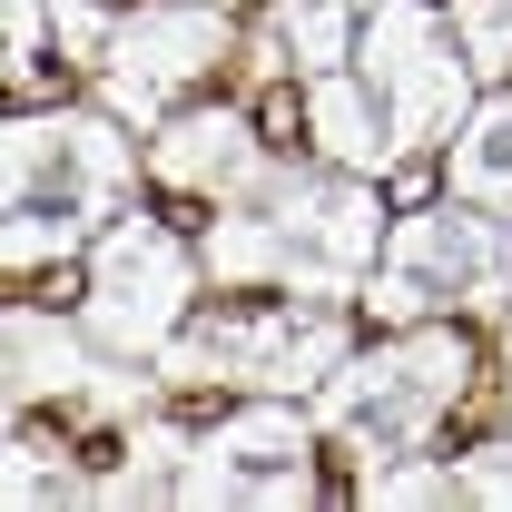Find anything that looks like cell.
Returning a JSON list of instances; mask_svg holds the SVG:
<instances>
[{"mask_svg":"<svg viewBox=\"0 0 512 512\" xmlns=\"http://www.w3.org/2000/svg\"><path fill=\"white\" fill-rule=\"evenodd\" d=\"M10 503H20V512H40V503H99V453H79L69 434L50 444V434L20 424V434H10Z\"/></svg>","mask_w":512,"mask_h":512,"instance_id":"cell-14","label":"cell"},{"mask_svg":"<svg viewBox=\"0 0 512 512\" xmlns=\"http://www.w3.org/2000/svg\"><path fill=\"white\" fill-rule=\"evenodd\" d=\"M227 50H237L227 0H128L109 50L89 60V79H99V109H119L128 128H158V119H178V99Z\"/></svg>","mask_w":512,"mask_h":512,"instance_id":"cell-9","label":"cell"},{"mask_svg":"<svg viewBox=\"0 0 512 512\" xmlns=\"http://www.w3.org/2000/svg\"><path fill=\"white\" fill-rule=\"evenodd\" d=\"M197 266L188 237L168 227V217H119L99 247H89V296H79V316L89 335L119 355V365H158L168 345H178V325L197 316Z\"/></svg>","mask_w":512,"mask_h":512,"instance_id":"cell-7","label":"cell"},{"mask_svg":"<svg viewBox=\"0 0 512 512\" xmlns=\"http://www.w3.org/2000/svg\"><path fill=\"white\" fill-rule=\"evenodd\" d=\"M375 10H384V0H276V20H266V69L325 79V69L365 40Z\"/></svg>","mask_w":512,"mask_h":512,"instance_id":"cell-12","label":"cell"},{"mask_svg":"<svg viewBox=\"0 0 512 512\" xmlns=\"http://www.w3.org/2000/svg\"><path fill=\"white\" fill-rule=\"evenodd\" d=\"M473 50L453 30V10H424V0H384L365 20V40L345 60L306 79V138L316 158L355 168V178H394L414 168L434 138L473 119Z\"/></svg>","mask_w":512,"mask_h":512,"instance_id":"cell-1","label":"cell"},{"mask_svg":"<svg viewBox=\"0 0 512 512\" xmlns=\"http://www.w3.org/2000/svg\"><path fill=\"white\" fill-rule=\"evenodd\" d=\"M316 434L296 414V394H247L237 414H217L188 444L178 503H217V512H306L316 503Z\"/></svg>","mask_w":512,"mask_h":512,"instance_id":"cell-8","label":"cell"},{"mask_svg":"<svg viewBox=\"0 0 512 512\" xmlns=\"http://www.w3.org/2000/svg\"><path fill=\"white\" fill-rule=\"evenodd\" d=\"M266 168V138L247 128V109H178V119L148 128V178L178 197H237Z\"/></svg>","mask_w":512,"mask_h":512,"instance_id":"cell-10","label":"cell"},{"mask_svg":"<svg viewBox=\"0 0 512 512\" xmlns=\"http://www.w3.org/2000/svg\"><path fill=\"white\" fill-rule=\"evenodd\" d=\"M503 365H512V325H503Z\"/></svg>","mask_w":512,"mask_h":512,"instance_id":"cell-15","label":"cell"},{"mask_svg":"<svg viewBox=\"0 0 512 512\" xmlns=\"http://www.w3.org/2000/svg\"><path fill=\"white\" fill-rule=\"evenodd\" d=\"M463 375H473V355H463V335H453L444 316L404 325L394 345H365V355H345V365L325 375L316 424L375 473V463H404V453L434 444V424L463 404Z\"/></svg>","mask_w":512,"mask_h":512,"instance_id":"cell-5","label":"cell"},{"mask_svg":"<svg viewBox=\"0 0 512 512\" xmlns=\"http://www.w3.org/2000/svg\"><path fill=\"white\" fill-rule=\"evenodd\" d=\"M512 296V227L473 197L414 207L384 227V256L365 276V306L384 325H434V316H493Z\"/></svg>","mask_w":512,"mask_h":512,"instance_id":"cell-6","label":"cell"},{"mask_svg":"<svg viewBox=\"0 0 512 512\" xmlns=\"http://www.w3.org/2000/svg\"><path fill=\"white\" fill-rule=\"evenodd\" d=\"M128 188H138V138H128L119 109H30L0 148V247H10V276L30 266H60V256L99 247L128 217Z\"/></svg>","mask_w":512,"mask_h":512,"instance_id":"cell-3","label":"cell"},{"mask_svg":"<svg viewBox=\"0 0 512 512\" xmlns=\"http://www.w3.org/2000/svg\"><path fill=\"white\" fill-rule=\"evenodd\" d=\"M207 276L217 286H306V296H365L384 256V207L375 178L335 158H266L237 197H217L207 227Z\"/></svg>","mask_w":512,"mask_h":512,"instance_id":"cell-2","label":"cell"},{"mask_svg":"<svg viewBox=\"0 0 512 512\" xmlns=\"http://www.w3.org/2000/svg\"><path fill=\"white\" fill-rule=\"evenodd\" d=\"M375 512H512V444H473V453H404L365 473Z\"/></svg>","mask_w":512,"mask_h":512,"instance_id":"cell-11","label":"cell"},{"mask_svg":"<svg viewBox=\"0 0 512 512\" xmlns=\"http://www.w3.org/2000/svg\"><path fill=\"white\" fill-rule=\"evenodd\" d=\"M345 365V296L306 286H227V306L178 325V345L158 355V384H217V394H325Z\"/></svg>","mask_w":512,"mask_h":512,"instance_id":"cell-4","label":"cell"},{"mask_svg":"<svg viewBox=\"0 0 512 512\" xmlns=\"http://www.w3.org/2000/svg\"><path fill=\"white\" fill-rule=\"evenodd\" d=\"M444 178H453V197L512 217V89L503 99H473V119L453 128V168Z\"/></svg>","mask_w":512,"mask_h":512,"instance_id":"cell-13","label":"cell"}]
</instances>
